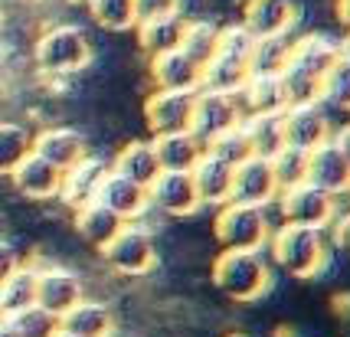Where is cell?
Returning a JSON list of instances; mask_svg holds the SVG:
<instances>
[{
  "label": "cell",
  "mask_w": 350,
  "mask_h": 337,
  "mask_svg": "<svg viewBox=\"0 0 350 337\" xmlns=\"http://www.w3.org/2000/svg\"><path fill=\"white\" fill-rule=\"evenodd\" d=\"M337 59H340V46H337V36H331V33H301V36H295L288 66L282 69L288 105L318 102L321 82H324L327 69Z\"/></svg>",
  "instance_id": "1"
},
{
  "label": "cell",
  "mask_w": 350,
  "mask_h": 337,
  "mask_svg": "<svg viewBox=\"0 0 350 337\" xmlns=\"http://www.w3.org/2000/svg\"><path fill=\"white\" fill-rule=\"evenodd\" d=\"M269 259L291 278H318L331 262V239L327 230L278 223L265 245Z\"/></svg>",
  "instance_id": "2"
},
{
  "label": "cell",
  "mask_w": 350,
  "mask_h": 337,
  "mask_svg": "<svg viewBox=\"0 0 350 337\" xmlns=\"http://www.w3.org/2000/svg\"><path fill=\"white\" fill-rule=\"evenodd\" d=\"M272 278V259L265 249H223L213 262V285L236 305H252L269 295Z\"/></svg>",
  "instance_id": "3"
},
{
  "label": "cell",
  "mask_w": 350,
  "mask_h": 337,
  "mask_svg": "<svg viewBox=\"0 0 350 337\" xmlns=\"http://www.w3.org/2000/svg\"><path fill=\"white\" fill-rule=\"evenodd\" d=\"M36 66L46 76H76L82 69H89L92 56V40L89 33L76 27V23H56L49 30L40 33L36 46H33Z\"/></svg>",
  "instance_id": "4"
},
{
  "label": "cell",
  "mask_w": 350,
  "mask_h": 337,
  "mask_svg": "<svg viewBox=\"0 0 350 337\" xmlns=\"http://www.w3.org/2000/svg\"><path fill=\"white\" fill-rule=\"evenodd\" d=\"M272 216L269 206H252V203H223L216 206L213 232L223 249H265L272 236Z\"/></svg>",
  "instance_id": "5"
},
{
  "label": "cell",
  "mask_w": 350,
  "mask_h": 337,
  "mask_svg": "<svg viewBox=\"0 0 350 337\" xmlns=\"http://www.w3.org/2000/svg\"><path fill=\"white\" fill-rule=\"evenodd\" d=\"M102 259L115 275L124 278H144L157 265V245L154 232L144 223H124L102 249Z\"/></svg>",
  "instance_id": "6"
},
{
  "label": "cell",
  "mask_w": 350,
  "mask_h": 337,
  "mask_svg": "<svg viewBox=\"0 0 350 337\" xmlns=\"http://www.w3.org/2000/svg\"><path fill=\"white\" fill-rule=\"evenodd\" d=\"M278 213L282 223H298V226H314V230H331V223L337 219V197H331L321 187L301 184L288 187L278 193Z\"/></svg>",
  "instance_id": "7"
},
{
  "label": "cell",
  "mask_w": 350,
  "mask_h": 337,
  "mask_svg": "<svg viewBox=\"0 0 350 337\" xmlns=\"http://www.w3.org/2000/svg\"><path fill=\"white\" fill-rule=\"evenodd\" d=\"M245 111L239 95H226V92H210V89H200L193 98V115H190V131L197 135L203 144H210L213 138H219L223 131L243 124Z\"/></svg>",
  "instance_id": "8"
},
{
  "label": "cell",
  "mask_w": 350,
  "mask_h": 337,
  "mask_svg": "<svg viewBox=\"0 0 350 337\" xmlns=\"http://www.w3.org/2000/svg\"><path fill=\"white\" fill-rule=\"evenodd\" d=\"M282 124H285V144L298 148V151H311L324 141L334 138V124L331 115L321 102H298L282 111Z\"/></svg>",
  "instance_id": "9"
},
{
  "label": "cell",
  "mask_w": 350,
  "mask_h": 337,
  "mask_svg": "<svg viewBox=\"0 0 350 337\" xmlns=\"http://www.w3.org/2000/svg\"><path fill=\"white\" fill-rule=\"evenodd\" d=\"M148 197H151V210H157L161 216H174V219H187L203 206L190 170H161L157 180L148 187Z\"/></svg>",
  "instance_id": "10"
},
{
  "label": "cell",
  "mask_w": 350,
  "mask_h": 337,
  "mask_svg": "<svg viewBox=\"0 0 350 337\" xmlns=\"http://www.w3.org/2000/svg\"><path fill=\"white\" fill-rule=\"evenodd\" d=\"M85 298L82 278L66 265H36V305L62 318L72 305Z\"/></svg>",
  "instance_id": "11"
},
{
  "label": "cell",
  "mask_w": 350,
  "mask_h": 337,
  "mask_svg": "<svg viewBox=\"0 0 350 337\" xmlns=\"http://www.w3.org/2000/svg\"><path fill=\"white\" fill-rule=\"evenodd\" d=\"M232 203H252V206H272L278 200V184L272 174L269 157H245L243 164L232 167Z\"/></svg>",
  "instance_id": "12"
},
{
  "label": "cell",
  "mask_w": 350,
  "mask_h": 337,
  "mask_svg": "<svg viewBox=\"0 0 350 337\" xmlns=\"http://www.w3.org/2000/svg\"><path fill=\"white\" fill-rule=\"evenodd\" d=\"M298 20H301V7H298L295 0H245L243 20H239V23H243L256 40H262V36H285V33H295Z\"/></svg>",
  "instance_id": "13"
},
{
  "label": "cell",
  "mask_w": 350,
  "mask_h": 337,
  "mask_svg": "<svg viewBox=\"0 0 350 337\" xmlns=\"http://www.w3.org/2000/svg\"><path fill=\"white\" fill-rule=\"evenodd\" d=\"M108 174H111V164H108V161L85 154L79 164H72L69 170H62V187H59V197L56 200H62V203L76 213L79 206L98 200V190H102Z\"/></svg>",
  "instance_id": "14"
},
{
  "label": "cell",
  "mask_w": 350,
  "mask_h": 337,
  "mask_svg": "<svg viewBox=\"0 0 350 337\" xmlns=\"http://www.w3.org/2000/svg\"><path fill=\"white\" fill-rule=\"evenodd\" d=\"M193 98L197 92H167V89H154L144 102V122L151 128V135H170V131H187L190 115H193Z\"/></svg>",
  "instance_id": "15"
},
{
  "label": "cell",
  "mask_w": 350,
  "mask_h": 337,
  "mask_svg": "<svg viewBox=\"0 0 350 337\" xmlns=\"http://www.w3.org/2000/svg\"><path fill=\"white\" fill-rule=\"evenodd\" d=\"M308 184L327 190L331 197L350 193V161L334 144V138L308 151Z\"/></svg>",
  "instance_id": "16"
},
{
  "label": "cell",
  "mask_w": 350,
  "mask_h": 337,
  "mask_svg": "<svg viewBox=\"0 0 350 337\" xmlns=\"http://www.w3.org/2000/svg\"><path fill=\"white\" fill-rule=\"evenodd\" d=\"M200 79H203V66L190 59L183 49H170V53L151 56L154 89H167V92H200Z\"/></svg>",
  "instance_id": "17"
},
{
  "label": "cell",
  "mask_w": 350,
  "mask_h": 337,
  "mask_svg": "<svg viewBox=\"0 0 350 337\" xmlns=\"http://www.w3.org/2000/svg\"><path fill=\"white\" fill-rule=\"evenodd\" d=\"M98 203H105L111 213L124 219V223H137L151 213V197H148V187L128 180L122 174H108L102 190H98Z\"/></svg>",
  "instance_id": "18"
},
{
  "label": "cell",
  "mask_w": 350,
  "mask_h": 337,
  "mask_svg": "<svg viewBox=\"0 0 350 337\" xmlns=\"http://www.w3.org/2000/svg\"><path fill=\"white\" fill-rule=\"evenodd\" d=\"M14 190L27 200H56L62 187V170L43 161L40 154H27L14 170H10Z\"/></svg>",
  "instance_id": "19"
},
{
  "label": "cell",
  "mask_w": 350,
  "mask_h": 337,
  "mask_svg": "<svg viewBox=\"0 0 350 337\" xmlns=\"http://www.w3.org/2000/svg\"><path fill=\"white\" fill-rule=\"evenodd\" d=\"M33 154H40L53 167L69 170L89 154V144H85V138L79 135L76 128L53 124V128H43L40 135H33Z\"/></svg>",
  "instance_id": "20"
},
{
  "label": "cell",
  "mask_w": 350,
  "mask_h": 337,
  "mask_svg": "<svg viewBox=\"0 0 350 337\" xmlns=\"http://www.w3.org/2000/svg\"><path fill=\"white\" fill-rule=\"evenodd\" d=\"M59 327L72 337H115L118 318H115V311H111L105 301L85 295L79 305H72L59 318Z\"/></svg>",
  "instance_id": "21"
},
{
  "label": "cell",
  "mask_w": 350,
  "mask_h": 337,
  "mask_svg": "<svg viewBox=\"0 0 350 337\" xmlns=\"http://www.w3.org/2000/svg\"><path fill=\"white\" fill-rule=\"evenodd\" d=\"M190 177H193V187H197V197L203 206H223V203H229V193H232V164L219 161L210 151H203V157L190 170Z\"/></svg>",
  "instance_id": "22"
},
{
  "label": "cell",
  "mask_w": 350,
  "mask_h": 337,
  "mask_svg": "<svg viewBox=\"0 0 350 337\" xmlns=\"http://www.w3.org/2000/svg\"><path fill=\"white\" fill-rule=\"evenodd\" d=\"M111 170L122 174V177H128V180H135V184H141V187H151L164 167H161V161H157L154 141H128L122 151L115 154Z\"/></svg>",
  "instance_id": "23"
},
{
  "label": "cell",
  "mask_w": 350,
  "mask_h": 337,
  "mask_svg": "<svg viewBox=\"0 0 350 337\" xmlns=\"http://www.w3.org/2000/svg\"><path fill=\"white\" fill-rule=\"evenodd\" d=\"M154 141V151H157V161L164 170H193L206 144L187 128V131H170V135H157Z\"/></svg>",
  "instance_id": "24"
},
{
  "label": "cell",
  "mask_w": 350,
  "mask_h": 337,
  "mask_svg": "<svg viewBox=\"0 0 350 337\" xmlns=\"http://www.w3.org/2000/svg\"><path fill=\"white\" fill-rule=\"evenodd\" d=\"M236 95H239V102H243L245 115L285 111V108H288V92H285L282 76H256V72H249L245 85Z\"/></svg>",
  "instance_id": "25"
},
{
  "label": "cell",
  "mask_w": 350,
  "mask_h": 337,
  "mask_svg": "<svg viewBox=\"0 0 350 337\" xmlns=\"http://www.w3.org/2000/svg\"><path fill=\"white\" fill-rule=\"evenodd\" d=\"M243 131L249 138V148L256 157H269L285 148V124H282V111H259V115H245Z\"/></svg>",
  "instance_id": "26"
},
{
  "label": "cell",
  "mask_w": 350,
  "mask_h": 337,
  "mask_svg": "<svg viewBox=\"0 0 350 337\" xmlns=\"http://www.w3.org/2000/svg\"><path fill=\"white\" fill-rule=\"evenodd\" d=\"M187 20L183 10L170 16H157V20H148V23H137V43L144 53H170V49H180V40H183V30H187Z\"/></svg>",
  "instance_id": "27"
},
{
  "label": "cell",
  "mask_w": 350,
  "mask_h": 337,
  "mask_svg": "<svg viewBox=\"0 0 350 337\" xmlns=\"http://www.w3.org/2000/svg\"><path fill=\"white\" fill-rule=\"evenodd\" d=\"M122 226H124V219H118V216L111 213L105 203H98V200L76 210V232L92 245V249H102Z\"/></svg>",
  "instance_id": "28"
},
{
  "label": "cell",
  "mask_w": 350,
  "mask_h": 337,
  "mask_svg": "<svg viewBox=\"0 0 350 337\" xmlns=\"http://www.w3.org/2000/svg\"><path fill=\"white\" fill-rule=\"evenodd\" d=\"M33 305H36V265L20 262V269L0 285V314L14 318Z\"/></svg>",
  "instance_id": "29"
},
{
  "label": "cell",
  "mask_w": 350,
  "mask_h": 337,
  "mask_svg": "<svg viewBox=\"0 0 350 337\" xmlns=\"http://www.w3.org/2000/svg\"><path fill=\"white\" fill-rule=\"evenodd\" d=\"M249 79V62L243 59H229L213 53V59L203 66V79H200V89H210V92H226L236 95Z\"/></svg>",
  "instance_id": "30"
},
{
  "label": "cell",
  "mask_w": 350,
  "mask_h": 337,
  "mask_svg": "<svg viewBox=\"0 0 350 337\" xmlns=\"http://www.w3.org/2000/svg\"><path fill=\"white\" fill-rule=\"evenodd\" d=\"M291 43H295V33L256 40L252 43V56H249V72H256V76H282V69L288 66Z\"/></svg>",
  "instance_id": "31"
},
{
  "label": "cell",
  "mask_w": 350,
  "mask_h": 337,
  "mask_svg": "<svg viewBox=\"0 0 350 337\" xmlns=\"http://www.w3.org/2000/svg\"><path fill=\"white\" fill-rule=\"evenodd\" d=\"M216 40H219V27H216L213 20H187L180 49L193 62L206 66V62L213 59V53H216Z\"/></svg>",
  "instance_id": "32"
},
{
  "label": "cell",
  "mask_w": 350,
  "mask_h": 337,
  "mask_svg": "<svg viewBox=\"0 0 350 337\" xmlns=\"http://www.w3.org/2000/svg\"><path fill=\"white\" fill-rule=\"evenodd\" d=\"M92 20L102 27V30L122 33L137 27L135 20V0H85Z\"/></svg>",
  "instance_id": "33"
},
{
  "label": "cell",
  "mask_w": 350,
  "mask_h": 337,
  "mask_svg": "<svg viewBox=\"0 0 350 337\" xmlns=\"http://www.w3.org/2000/svg\"><path fill=\"white\" fill-rule=\"evenodd\" d=\"M33 151V135L16 122H0V174L10 177V170Z\"/></svg>",
  "instance_id": "34"
},
{
  "label": "cell",
  "mask_w": 350,
  "mask_h": 337,
  "mask_svg": "<svg viewBox=\"0 0 350 337\" xmlns=\"http://www.w3.org/2000/svg\"><path fill=\"white\" fill-rule=\"evenodd\" d=\"M324 108H334V111H350V62L337 59L327 76L321 82V98Z\"/></svg>",
  "instance_id": "35"
},
{
  "label": "cell",
  "mask_w": 350,
  "mask_h": 337,
  "mask_svg": "<svg viewBox=\"0 0 350 337\" xmlns=\"http://www.w3.org/2000/svg\"><path fill=\"white\" fill-rule=\"evenodd\" d=\"M272 174H275V184H278V193L308 180V151H298V148L285 144L272 157Z\"/></svg>",
  "instance_id": "36"
},
{
  "label": "cell",
  "mask_w": 350,
  "mask_h": 337,
  "mask_svg": "<svg viewBox=\"0 0 350 337\" xmlns=\"http://www.w3.org/2000/svg\"><path fill=\"white\" fill-rule=\"evenodd\" d=\"M7 321L14 324L16 337H56L59 334V318L49 314V311L40 305L27 308V311H20V314L7 318Z\"/></svg>",
  "instance_id": "37"
},
{
  "label": "cell",
  "mask_w": 350,
  "mask_h": 337,
  "mask_svg": "<svg viewBox=\"0 0 350 337\" xmlns=\"http://www.w3.org/2000/svg\"><path fill=\"white\" fill-rule=\"evenodd\" d=\"M206 151L216 154L219 161H226V164H243L245 157H252V148H249V138H245L243 124H236V128H229V131H223L219 138H213L210 144H206Z\"/></svg>",
  "instance_id": "38"
},
{
  "label": "cell",
  "mask_w": 350,
  "mask_h": 337,
  "mask_svg": "<svg viewBox=\"0 0 350 337\" xmlns=\"http://www.w3.org/2000/svg\"><path fill=\"white\" fill-rule=\"evenodd\" d=\"M180 10V0H135V20L148 23L157 16H170Z\"/></svg>",
  "instance_id": "39"
},
{
  "label": "cell",
  "mask_w": 350,
  "mask_h": 337,
  "mask_svg": "<svg viewBox=\"0 0 350 337\" xmlns=\"http://www.w3.org/2000/svg\"><path fill=\"white\" fill-rule=\"evenodd\" d=\"M20 262H23V259H20L16 245L10 243V239H3V236H0V285L14 275L16 269H20Z\"/></svg>",
  "instance_id": "40"
},
{
  "label": "cell",
  "mask_w": 350,
  "mask_h": 337,
  "mask_svg": "<svg viewBox=\"0 0 350 337\" xmlns=\"http://www.w3.org/2000/svg\"><path fill=\"white\" fill-rule=\"evenodd\" d=\"M331 245H337L350 259V210L337 213V219L331 223Z\"/></svg>",
  "instance_id": "41"
},
{
  "label": "cell",
  "mask_w": 350,
  "mask_h": 337,
  "mask_svg": "<svg viewBox=\"0 0 350 337\" xmlns=\"http://www.w3.org/2000/svg\"><path fill=\"white\" fill-rule=\"evenodd\" d=\"M334 144L340 148V151H344V157L350 161V122H347V124H340V128L334 131Z\"/></svg>",
  "instance_id": "42"
},
{
  "label": "cell",
  "mask_w": 350,
  "mask_h": 337,
  "mask_svg": "<svg viewBox=\"0 0 350 337\" xmlns=\"http://www.w3.org/2000/svg\"><path fill=\"white\" fill-rule=\"evenodd\" d=\"M334 14H337V23L350 30V0H334Z\"/></svg>",
  "instance_id": "43"
},
{
  "label": "cell",
  "mask_w": 350,
  "mask_h": 337,
  "mask_svg": "<svg viewBox=\"0 0 350 337\" xmlns=\"http://www.w3.org/2000/svg\"><path fill=\"white\" fill-rule=\"evenodd\" d=\"M334 308H337V314H347V318H350V295H337Z\"/></svg>",
  "instance_id": "44"
},
{
  "label": "cell",
  "mask_w": 350,
  "mask_h": 337,
  "mask_svg": "<svg viewBox=\"0 0 350 337\" xmlns=\"http://www.w3.org/2000/svg\"><path fill=\"white\" fill-rule=\"evenodd\" d=\"M337 46H340V59H344V62H350V30L344 33L340 40H337Z\"/></svg>",
  "instance_id": "45"
},
{
  "label": "cell",
  "mask_w": 350,
  "mask_h": 337,
  "mask_svg": "<svg viewBox=\"0 0 350 337\" xmlns=\"http://www.w3.org/2000/svg\"><path fill=\"white\" fill-rule=\"evenodd\" d=\"M0 337H16V331H14V324L7 321V318H0Z\"/></svg>",
  "instance_id": "46"
},
{
  "label": "cell",
  "mask_w": 350,
  "mask_h": 337,
  "mask_svg": "<svg viewBox=\"0 0 350 337\" xmlns=\"http://www.w3.org/2000/svg\"><path fill=\"white\" fill-rule=\"evenodd\" d=\"M0 27H3V3H0Z\"/></svg>",
  "instance_id": "47"
},
{
  "label": "cell",
  "mask_w": 350,
  "mask_h": 337,
  "mask_svg": "<svg viewBox=\"0 0 350 337\" xmlns=\"http://www.w3.org/2000/svg\"><path fill=\"white\" fill-rule=\"evenodd\" d=\"M56 337H72V334H66V331H62V327H59V334H56Z\"/></svg>",
  "instance_id": "48"
},
{
  "label": "cell",
  "mask_w": 350,
  "mask_h": 337,
  "mask_svg": "<svg viewBox=\"0 0 350 337\" xmlns=\"http://www.w3.org/2000/svg\"><path fill=\"white\" fill-rule=\"evenodd\" d=\"M226 337H245V334H226Z\"/></svg>",
  "instance_id": "49"
},
{
  "label": "cell",
  "mask_w": 350,
  "mask_h": 337,
  "mask_svg": "<svg viewBox=\"0 0 350 337\" xmlns=\"http://www.w3.org/2000/svg\"><path fill=\"white\" fill-rule=\"evenodd\" d=\"M0 318H3V314H0Z\"/></svg>",
  "instance_id": "50"
}]
</instances>
